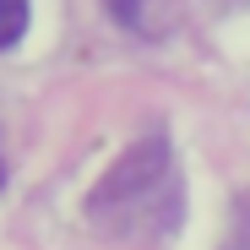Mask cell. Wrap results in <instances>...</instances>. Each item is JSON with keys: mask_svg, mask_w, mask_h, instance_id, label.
Returning <instances> with one entry per match:
<instances>
[{"mask_svg": "<svg viewBox=\"0 0 250 250\" xmlns=\"http://www.w3.org/2000/svg\"><path fill=\"white\" fill-rule=\"evenodd\" d=\"M27 33V0H0V49H11Z\"/></svg>", "mask_w": 250, "mask_h": 250, "instance_id": "obj_2", "label": "cell"}, {"mask_svg": "<svg viewBox=\"0 0 250 250\" xmlns=\"http://www.w3.org/2000/svg\"><path fill=\"white\" fill-rule=\"evenodd\" d=\"M229 250H250V190L239 196L234 207V234H229Z\"/></svg>", "mask_w": 250, "mask_h": 250, "instance_id": "obj_3", "label": "cell"}, {"mask_svg": "<svg viewBox=\"0 0 250 250\" xmlns=\"http://www.w3.org/2000/svg\"><path fill=\"white\" fill-rule=\"evenodd\" d=\"M109 11H114L125 27H142V17H136V0H109Z\"/></svg>", "mask_w": 250, "mask_h": 250, "instance_id": "obj_4", "label": "cell"}, {"mask_svg": "<svg viewBox=\"0 0 250 250\" xmlns=\"http://www.w3.org/2000/svg\"><path fill=\"white\" fill-rule=\"evenodd\" d=\"M0 185H6V163H0Z\"/></svg>", "mask_w": 250, "mask_h": 250, "instance_id": "obj_5", "label": "cell"}, {"mask_svg": "<svg viewBox=\"0 0 250 250\" xmlns=\"http://www.w3.org/2000/svg\"><path fill=\"white\" fill-rule=\"evenodd\" d=\"M87 218L114 239L169 234L180 223V180H174L169 136H142L136 147H125L120 163H109V174L93 185Z\"/></svg>", "mask_w": 250, "mask_h": 250, "instance_id": "obj_1", "label": "cell"}]
</instances>
